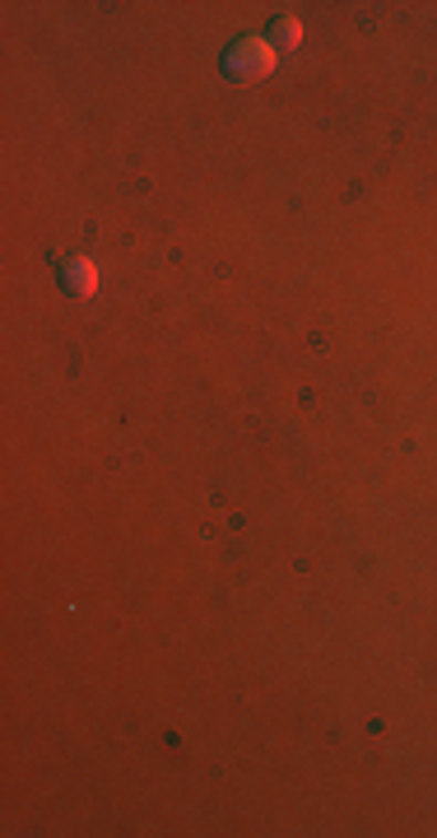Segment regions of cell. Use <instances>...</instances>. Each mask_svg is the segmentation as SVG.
Wrapping results in <instances>:
<instances>
[{"mask_svg": "<svg viewBox=\"0 0 437 838\" xmlns=\"http://www.w3.org/2000/svg\"><path fill=\"white\" fill-rule=\"evenodd\" d=\"M274 61H280V52L270 48L266 38H238V42H228L223 56H219V71L228 84H266L274 75Z\"/></svg>", "mask_w": 437, "mask_h": 838, "instance_id": "6da1fadb", "label": "cell"}, {"mask_svg": "<svg viewBox=\"0 0 437 838\" xmlns=\"http://www.w3.org/2000/svg\"><path fill=\"white\" fill-rule=\"evenodd\" d=\"M56 284H61V293H71V299H89V293L98 289V266H94V257H84V252L65 257V261L56 266Z\"/></svg>", "mask_w": 437, "mask_h": 838, "instance_id": "7a4b0ae2", "label": "cell"}, {"mask_svg": "<svg viewBox=\"0 0 437 838\" xmlns=\"http://www.w3.org/2000/svg\"><path fill=\"white\" fill-rule=\"evenodd\" d=\"M266 42L274 52H293L298 42H303V24H298L293 14H280V19H270V33H266Z\"/></svg>", "mask_w": 437, "mask_h": 838, "instance_id": "3957f363", "label": "cell"}]
</instances>
